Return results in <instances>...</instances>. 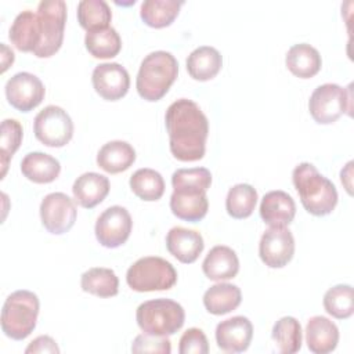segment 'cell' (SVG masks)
Masks as SVG:
<instances>
[{"label": "cell", "instance_id": "obj_1", "mask_svg": "<svg viewBox=\"0 0 354 354\" xmlns=\"http://www.w3.org/2000/svg\"><path fill=\"white\" fill-rule=\"evenodd\" d=\"M165 123L173 156L181 162H195L205 156L209 122L199 105L180 98L169 105Z\"/></svg>", "mask_w": 354, "mask_h": 354}, {"label": "cell", "instance_id": "obj_2", "mask_svg": "<svg viewBox=\"0 0 354 354\" xmlns=\"http://www.w3.org/2000/svg\"><path fill=\"white\" fill-rule=\"evenodd\" d=\"M293 185L300 196L303 207L313 216H326L337 205L335 184L322 176L317 167L303 162L293 169Z\"/></svg>", "mask_w": 354, "mask_h": 354}, {"label": "cell", "instance_id": "obj_3", "mask_svg": "<svg viewBox=\"0 0 354 354\" xmlns=\"http://www.w3.org/2000/svg\"><path fill=\"white\" fill-rule=\"evenodd\" d=\"M178 75V62L169 51L149 53L141 62L136 87L147 101H158L166 95Z\"/></svg>", "mask_w": 354, "mask_h": 354}, {"label": "cell", "instance_id": "obj_4", "mask_svg": "<svg viewBox=\"0 0 354 354\" xmlns=\"http://www.w3.org/2000/svg\"><path fill=\"white\" fill-rule=\"evenodd\" d=\"M39 297L30 290H15L7 296L1 308V330L12 340H24L36 328Z\"/></svg>", "mask_w": 354, "mask_h": 354}, {"label": "cell", "instance_id": "obj_5", "mask_svg": "<svg viewBox=\"0 0 354 354\" xmlns=\"http://www.w3.org/2000/svg\"><path fill=\"white\" fill-rule=\"evenodd\" d=\"M136 319L144 333L171 336L184 325L185 311L180 303L160 297L141 303L137 308Z\"/></svg>", "mask_w": 354, "mask_h": 354}, {"label": "cell", "instance_id": "obj_6", "mask_svg": "<svg viewBox=\"0 0 354 354\" xmlns=\"http://www.w3.org/2000/svg\"><path fill=\"white\" fill-rule=\"evenodd\" d=\"M126 282L136 292L167 290L176 285L177 271L170 261L158 256H147L129 267Z\"/></svg>", "mask_w": 354, "mask_h": 354}, {"label": "cell", "instance_id": "obj_7", "mask_svg": "<svg viewBox=\"0 0 354 354\" xmlns=\"http://www.w3.org/2000/svg\"><path fill=\"white\" fill-rule=\"evenodd\" d=\"M41 41L33 53L37 58L54 55L62 46L66 24V3L64 0H43L37 6Z\"/></svg>", "mask_w": 354, "mask_h": 354}, {"label": "cell", "instance_id": "obj_8", "mask_svg": "<svg viewBox=\"0 0 354 354\" xmlns=\"http://www.w3.org/2000/svg\"><path fill=\"white\" fill-rule=\"evenodd\" d=\"M350 87L343 88L335 83H325L313 91L308 100V111L317 123L330 124L336 122L343 113H350Z\"/></svg>", "mask_w": 354, "mask_h": 354}, {"label": "cell", "instance_id": "obj_9", "mask_svg": "<svg viewBox=\"0 0 354 354\" xmlns=\"http://www.w3.org/2000/svg\"><path fill=\"white\" fill-rule=\"evenodd\" d=\"M36 138L47 147L66 145L73 136V122L69 113L57 105H47L33 120Z\"/></svg>", "mask_w": 354, "mask_h": 354}, {"label": "cell", "instance_id": "obj_10", "mask_svg": "<svg viewBox=\"0 0 354 354\" xmlns=\"http://www.w3.org/2000/svg\"><path fill=\"white\" fill-rule=\"evenodd\" d=\"M76 216L77 209L73 199L64 192H51L40 203L41 224L54 235L68 232L73 227Z\"/></svg>", "mask_w": 354, "mask_h": 354}, {"label": "cell", "instance_id": "obj_11", "mask_svg": "<svg viewBox=\"0 0 354 354\" xmlns=\"http://www.w3.org/2000/svg\"><path fill=\"white\" fill-rule=\"evenodd\" d=\"M133 220L129 210L115 205L105 209L95 221V238L104 248H118L123 245L131 232Z\"/></svg>", "mask_w": 354, "mask_h": 354}, {"label": "cell", "instance_id": "obj_12", "mask_svg": "<svg viewBox=\"0 0 354 354\" xmlns=\"http://www.w3.org/2000/svg\"><path fill=\"white\" fill-rule=\"evenodd\" d=\"M46 88L41 80L29 72H18L6 83V97L11 106L29 112L44 100Z\"/></svg>", "mask_w": 354, "mask_h": 354}, {"label": "cell", "instance_id": "obj_13", "mask_svg": "<svg viewBox=\"0 0 354 354\" xmlns=\"http://www.w3.org/2000/svg\"><path fill=\"white\" fill-rule=\"evenodd\" d=\"M259 254L270 268L285 267L295 254V238L286 227H270L260 239Z\"/></svg>", "mask_w": 354, "mask_h": 354}, {"label": "cell", "instance_id": "obj_14", "mask_svg": "<svg viewBox=\"0 0 354 354\" xmlns=\"http://www.w3.org/2000/svg\"><path fill=\"white\" fill-rule=\"evenodd\" d=\"M91 82L97 94L108 101L120 100L130 88L129 72L118 62H104L97 65L93 71Z\"/></svg>", "mask_w": 354, "mask_h": 354}, {"label": "cell", "instance_id": "obj_15", "mask_svg": "<svg viewBox=\"0 0 354 354\" xmlns=\"http://www.w3.org/2000/svg\"><path fill=\"white\" fill-rule=\"evenodd\" d=\"M252 337L253 325L243 315L227 318L216 326L217 346L225 353H242L248 350Z\"/></svg>", "mask_w": 354, "mask_h": 354}, {"label": "cell", "instance_id": "obj_16", "mask_svg": "<svg viewBox=\"0 0 354 354\" xmlns=\"http://www.w3.org/2000/svg\"><path fill=\"white\" fill-rule=\"evenodd\" d=\"M171 213L181 220L195 223L201 221L209 209L206 191L196 187L173 188L170 196Z\"/></svg>", "mask_w": 354, "mask_h": 354}, {"label": "cell", "instance_id": "obj_17", "mask_svg": "<svg viewBox=\"0 0 354 354\" xmlns=\"http://www.w3.org/2000/svg\"><path fill=\"white\" fill-rule=\"evenodd\" d=\"M296 214L293 198L281 189L267 192L260 203V217L270 227H286Z\"/></svg>", "mask_w": 354, "mask_h": 354}, {"label": "cell", "instance_id": "obj_18", "mask_svg": "<svg viewBox=\"0 0 354 354\" xmlns=\"http://www.w3.org/2000/svg\"><path fill=\"white\" fill-rule=\"evenodd\" d=\"M166 248L178 261L191 264L199 257L205 243L198 231L184 227H173L166 235Z\"/></svg>", "mask_w": 354, "mask_h": 354}, {"label": "cell", "instance_id": "obj_19", "mask_svg": "<svg viewBox=\"0 0 354 354\" xmlns=\"http://www.w3.org/2000/svg\"><path fill=\"white\" fill-rule=\"evenodd\" d=\"M8 37L19 51L35 53L41 41L37 14L30 10L19 12L10 26Z\"/></svg>", "mask_w": 354, "mask_h": 354}, {"label": "cell", "instance_id": "obj_20", "mask_svg": "<svg viewBox=\"0 0 354 354\" xmlns=\"http://www.w3.org/2000/svg\"><path fill=\"white\" fill-rule=\"evenodd\" d=\"M306 343L314 354H328L339 343V329L326 317H311L306 325Z\"/></svg>", "mask_w": 354, "mask_h": 354}, {"label": "cell", "instance_id": "obj_21", "mask_svg": "<svg viewBox=\"0 0 354 354\" xmlns=\"http://www.w3.org/2000/svg\"><path fill=\"white\" fill-rule=\"evenodd\" d=\"M203 274L212 281H227L239 271V259L236 253L224 245H217L209 250L203 263Z\"/></svg>", "mask_w": 354, "mask_h": 354}, {"label": "cell", "instance_id": "obj_22", "mask_svg": "<svg viewBox=\"0 0 354 354\" xmlns=\"http://www.w3.org/2000/svg\"><path fill=\"white\" fill-rule=\"evenodd\" d=\"M75 201L86 209L101 203L109 192V180L104 174L88 171L79 176L72 187Z\"/></svg>", "mask_w": 354, "mask_h": 354}, {"label": "cell", "instance_id": "obj_23", "mask_svg": "<svg viewBox=\"0 0 354 354\" xmlns=\"http://www.w3.org/2000/svg\"><path fill=\"white\" fill-rule=\"evenodd\" d=\"M136 160L134 148L122 140L104 144L97 153V165L106 173L116 174L127 170Z\"/></svg>", "mask_w": 354, "mask_h": 354}, {"label": "cell", "instance_id": "obj_24", "mask_svg": "<svg viewBox=\"0 0 354 354\" xmlns=\"http://www.w3.org/2000/svg\"><path fill=\"white\" fill-rule=\"evenodd\" d=\"M285 64L295 76L308 79L319 72L322 66V59L315 47L307 43H299L293 44L288 50Z\"/></svg>", "mask_w": 354, "mask_h": 354}, {"label": "cell", "instance_id": "obj_25", "mask_svg": "<svg viewBox=\"0 0 354 354\" xmlns=\"http://www.w3.org/2000/svg\"><path fill=\"white\" fill-rule=\"evenodd\" d=\"M223 66V57L217 48L201 46L187 58V71L189 76L199 82L213 79Z\"/></svg>", "mask_w": 354, "mask_h": 354}, {"label": "cell", "instance_id": "obj_26", "mask_svg": "<svg viewBox=\"0 0 354 354\" xmlns=\"http://www.w3.org/2000/svg\"><path fill=\"white\" fill-rule=\"evenodd\" d=\"M22 174L37 184L53 183L61 171L58 159L44 152H29L21 162Z\"/></svg>", "mask_w": 354, "mask_h": 354}, {"label": "cell", "instance_id": "obj_27", "mask_svg": "<svg viewBox=\"0 0 354 354\" xmlns=\"http://www.w3.org/2000/svg\"><path fill=\"white\" fill-rule=\"evenodd\" d=\"M242 301L241 289L228 282L210 286L203 295V306L213 315H224L235 310Z\"/></svg>", "mask_w": 354, "mask_h": 354}, {"label": "cell", "instance_id": "obj_28", "mask_svg": "<svg viewBox=\"0 0 354 354\" xmlns=\"http://www.w3.org/2000/svg\"><path fill=\"white\" fill-rule=\"evenodd\" d=\"M80 286L84 292L98 297H112L119 292V279L113 270L93 267L82 274Z\"/></svg>", "mask_w": 354, "mask_h": 354}, {"label": "cell", "instance_id": "obj_29", "mask_svg": "<svg viewBox=\"0 0 354 354\" xmlns=\"http://www.w3.org/2000/svg\"><path fill=\"white\" fill-rule=\"evenodd\" d=\"M184 1L177 0H144L141 3V19L151 28L169 26L178 15Z\"/></svg>", "mask_w": 354, "mask_h": 354}, {"label": "cell", "instance_id": "obj_30", "mask_svg": "<svg viewBox=\"0 0 354 354\" xmlns=\"http://www.w3.org/2000/svg\"><path fill=\"white\" fill-rule=\"evenodd\" d=\"M87 51L94 58H113L122 48V39L112 26L88 30L84 37Z\"/></svg>", "mask_w": 354, "mask_h": 354}, {"label": "cell", "instance_id": "obj_31", "mask_svg": "<svg viewBox=\"0 0 354 354\" xmlns=\"http://www.w3.org/2000/svg\"><path fill=\"white\" fill-rule=\"evenodd\" d=\"M131 191L142 201L153 202L165 194V180L162 174L153 169H138L130 177Z\"/></svg>", "mask_w": 354, "mask_h": 354}, {"label": "cell", "instance_id": "obj_32", "mask_svg": "<svg viewBox=\"0 0 354 354\" xmlns=\"http://www.w3.org/2000/svg\"><path fill=\"white\" fill-rule=\"evenodd\" d=\"M275 347L282 354L297 353L301 347V326L295 317L279 318L271 332Z\"/></svg>", "mask_w": 354, "mask_h": 354}, {"label": "cell", "instance_id": "obj_33", "mask_svg": "<svg viewBox=\"0 0 354 354\" xmlns=\"http://www.w3.org/2000/svg\"><path fill=\"white\" fill-rule=\"evenodd\" d=\"M257 203V191L250 184H236L230 188L225 198L227 213L232 218L249 217Z\"/></svg>", "mask_w": 354, "mask_h": 354}, {"label": "cell", "instance_id": "obj_34", "mask_svg": "<svg viewBox=\"0 0 354 354\" xmlns=\"http://www.w3.org/2000/svg\"><path fill=\"white\" fill-rule=\"evenodd\" d=\"M112 12L104 0H82L77 4V21L83 29L94 30L108 28Z\"/></svg>", "mask_w": 354, "mask_h": 354}, {"label": "cell", "instance_id": "obj_35", "mask_svg": "<svg viewBox=\"0 0 354 354\" xmlns=\"http://www.w3.org/2000/svg\"><path fill=\"white\" fill-rule=\"evenodd\" d=\"M325 311L337 319H347L354 313V297L351 285H335L324 295Z\"/></svg>", "mask_w": 354, "mask_h": 354}, {"label": "cell", "instance_id": "obj_36", "mask_svg": "<svg viewBox=\"0 0 354 354\" xmlns=\"http://www.w3.org/2000/svg\"><path fill=\"white\" fill-rule=\"evenodd\" d=\"M22 126L15 119H4L1 122L0 133V163H1V178L6 176L8 162L11 160L15 151L22 142Z\"/></svg>", "mask_w": 354, "mask_h": 354}, {"label": "cell", "instance_id": "obj_37", "mask_svg": "<svg viewBox=\"0 0 354 354\" xmlns=\"http://www.w3.org/2000/svg\"><path fill=\"white\" fill-rule=\"evenodd\" d=\"M212 184V174L206 167L177 169L171 176L173 188L196 187L207 191Z\"/></svg>", "mask_w": 354, "mask_h": 354}, {"label": "cell", "instance_id": "obj_38", "mask_svg": "<svg viewBox=\"0 0 354 354\" xmlns=\"http://www.w3.org/2000/svg\"><path fill=\"white\" fill-rule=\"evenodd\" d=\"M133 353H160V354H170L171 344L167 336H155L142 333L136 336L131 344Z\"/></svg>", "mask_w": 354, "mask_h": 354}, {"label": "cell", "instance_id": "obj_39", "mask_svg": "<svg viewBox=\"0 0 354 354\" xmlns=\"http://www.w3.org/2000/svg\"><path fill=\"white\" fill-rule=\"evenodd\" d=\"M209 351L207 337L199 328L187 329L180 337V354H206Z\"/></svg>", "mask_w": 354, "mask_h": 354}, {"label": "cell", "instance_id": "obj_40", "mask_svg": "<svg viewBox=\"0 0 354 354\" xmlns=\"http://www.w3.org/2000/svg\"><path fill=\"white\" fill-rule=\"evenodd\" d=\"M26 354H36V353H51V354H58L59 353V347L57 346L55 340L47 335H41L37 336L36 339H33L29 346L25 348Z\"/></svg>", "mask_w": 354, "mask_h": 354}, {"label": "cell", "instance_id": "obj_41", "mask_svg": "<svg viewBox=\"0 0 354 354\" xmlns=\"http://www.w3.org/2000/svg\"><path fill=\"white\" fill-rule=\"evenodd\" d=\"M14 62V53L4 43H1V72H6L7 68Z\"/></svg>", "mask_w": 354, "mask_h": 354}, {"label": "cell", "instance_id": "obj_42", "mask_svg": "<svg viewBox=\"0 0 354 354\" xmlns=\"http://www.w3.org/2000/svg\"><path fill=\"white\" fill-rule=\"evenodd\" d=\"M351 169H353V162H348L346 165L344 169H342L340 171V180H342V184H344L348 194H351Z\"/></svg>", "mask_w": 354, "mask_h": 354}]
</instances>
